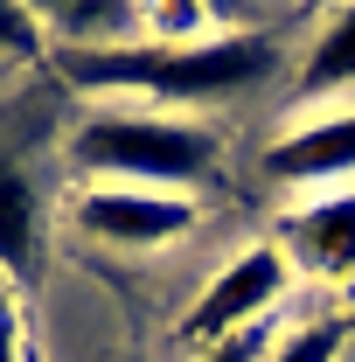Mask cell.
I'll return each mask as SVG.
<instances>
[{"label":"cell","instance_id":"cell-11","mask_svg":"<svg viewBox=\"0 0 355 362\" xmlns=\"http://www.w3.org/2000/svg\"><path fill=\"white\" fill-rule=\"evenodd\" d=\"M265 362H334V327H300V334H286Z\"/></svg>","mask_w":355,"mask_h":362},{"label":"cell","instance_id":"cell-2","mask_svg":"<svg viewBox=\"0 0 355 362\" xmlns=\"http://www.w3.org/2000/svg\"><path fill=\"white\" fill-rule=\"evenodd\" d=\"M77 160L91 175H105L112 188H161V195H181L195 175H209L216 160V139L188 119H168V112H98L77 126Z\"/></svg>","mask_w":355,"mask_h":362},{"label":"cell","instance_id":"cell-3","mask_svg":"<svg viewBox=\"0 0 355 362\" xmlns=\"http://www.w3.org/2000/svg\"><path fill=\"white\" fill-rule=\"evenodd\" d=\"M279 293H286V251H279V244H258V251L230 258V265L202 286V300H195V314H188V334L216 349L230 334L258 327V314H265Z\"/></svg>","mask_w":355,"mask_h":362},{"label":"cell","instance_id":"cell-6","mask_svg":"<svg viewBox=\"0 0 355 362\" xmlns=\"http://www.w3.org/2000/svg\"><path fill=\"white\" fill-rule=\"evenodd\" d=\"M286 251L313 272H355V195L349 188H334V195H320L307 209H293L286 216Z\"/></svg>","mask_w":355,"mask_h":362},{"label":"cell","instance_id":"cell-7","mask_svg":"<svg viewBox=\"0 0 355 362\" xmlns=\"http://www.w3.org/2000/svg\"><path fill=\"white\" fill-rule=\"evenodd\" d=\"M35 14H42V35L70 42V56L77 49H119L139 21L126 0H70V7H35Z\"/></svg>","mask_w":355,"mask_h":362},{"label":"cell","instance_id":"cell-1","mask_svg":"<svg viewBox=\"0 0 355 362\" xmlns=\"http://www.w3.org/2000/svg\"><path fill=\"white\" fill-rule=\"evenodd\" d=\"M279 70V42L258 28H230L202 42H119V49H77L63 56V77L84 90H146L161 105H195V98H230Z\"/></svg>","mask_w":355,"mask_h":362},{"label":"cell","instance_id":"cell-9","mask_svg":"<svg viewBox=\"0 0 355 362\" xmlns=\"http://www.w3.org/2000/svg\"><path fill=\"white\" fill-rule=\"evenodd\" d=\"M35 258V195L14 168H0V272H28Z\"/></svg>","mask_w":355,"mask_h":362},{"label":"cell","instance_id":"cell-10","mask_svg":"<svg viewBox=\"0 0 355 362\" xmlns=\"http://www.w3.org/2000/svg\"><path fill=\"white\" fill-rule=\"evenodd\" d=\"M42 14L35 7H0V49L7 56H42Z\"/></svg>","mask_w":355,"mask_h":362},{"label":"cell","instance_id":"cell-8","mask_svg":"<svg viewBox=\"0 0 355 362\" xmlns=\"http://www.w3.org/2000/svg\"><path fill=\"white\" fill-rule=\"evenodd\" d=\"M355 84V7L334 14L320 28V42L307 49V70H300V98H334Z\"/></svg>","mask_w":355,"mask_h":362},{"label":"cell","instance_id":"cell-5","mask_svg":"<svg viewBox=\"0 0 355 362\" xmlns=\"http://www.w3.org/2000/svg\"><path fill=\"white\" fill-rule=\"evenodd\" d=\"M265 175L286 181V188H327V181L355 175V105L327 112V119H307L286 139L265 146Z\"/></svg>","mask_w":355,"mask_h":362},{"label":"cell","instance_id":"cell-13","mask_svg":"<svg viewBox=\"0 0 355 362\" xmlns=\"http://www.w3.org/2000/svg\"><path fill=\"white\" fill-rule=\"evenodd\" d=\"M0 362H21V314H14L7 286H0Z\"/></svg>","mask_w":355,"mask_h":362},{"label":"cell","instance_id":"cell-4","mask_svg":"<svg viewBox=\"0 0 355 362\" xmlns=\"http://www.w3.org/2000/svg\"><path fill=\"white\" fill-rule=\"evenodd\" d=\"M77 223L98 244H119V251H153V244H175L181 230H195V202L188 195H161V188H91L77 202Z\"/></svg>","mask_w":355,"mask_h":362},{"label":"cell","instance_id":"cell-12","mask_svg":"<svg viewBox=\"0 0 355 362\" xmlns=\"http://www.w3.org/2000/svg\"><path fill=\"white\" fill-rule=\"evenodd\" d=\"M272 356V334H258V327H244V334H230V341H216L202 362H265Z\"/></svg>","mask_w":355,"mask_h":362}]
</instances>
